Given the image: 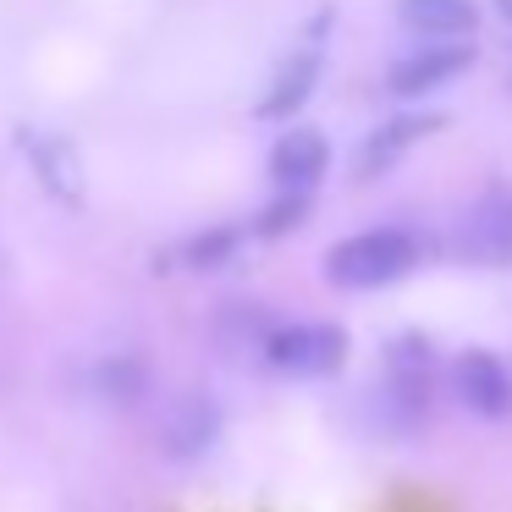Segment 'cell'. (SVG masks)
Returning <instances> with one entry per match:
<instances>
[{
  "label": "cell",
  "mask_w": 512,
  "mask_h": 512,
  "mask_svg": "<svg viewBox=\"0 0 512 512\" xmlns=\"http://www.w3.org/2000/svg\"><path fill=\"white\" fill-rule=\"evenodd\" d=\"M265 358H270V369H281V375L314 380V375H331V369H342L347 336L336 331V325H320V320L281 325V331L265 342Z\"/></svg>",
  "instance_id": "7a4b0ae2"
},
{
  "label": "cell",
  "mask_w": 512,
  "mask_h": 512,
  "mask_svg": "<svg viewBox=\"0 0 512 512\" xmlns=\"http://www.w3.org/2000/svg\"><path fill=\"white\" fill-rule=\"evenodd\" d=\"M386 402H391V413H397V419H408V424L430 408V347H424L419 336H408V342L391 347Z\"/></svg>",
  "instance_id": "8992f818"
},
{
  "label": "cell",
  "mask_w": 512,
  "mask_h": 512,
  "mask_svg": "<svg viewBox=\"0 0 512 512\" xmlns=\"http://www.w3.org/2000/svg\"><path fill=\"white\" fill-rule=\"evenodd\" d=\"M397 12L408 28L435 34V39H463V34H474V23H479L474 0H397Z\"/></svg>",
  "instance_id": "30bf717a"
},
{
  "label": "cell",
  "mask_w": 512,
  "mask_h": 512,
  "mask_svg": "<svg viewBox=\"0 0 512 512\" xmlns=\"http://www.w3.org/2000/svg\"><path fill=\"white\" fill-rule=\"evenodd\" d=\"M474 61V50L468 45H441V50H419V56L397 61V67L386 72V89L397 94V100H419V94L441 89V83H452L457 72Z\"/></svg>",
  "instance_id": "52a82bcc"
},
{
  "label": "cell",
  "mask_w": 512,
  "mask_h": 512,
  "mask_svg": "<svg viewBox=\"0 0 512 512\" xmlns=\"http://www.w3.org/2000/svg\"><path fill=\"white\" fill-rule=\"evenodd\" d=\"M325 166H331V149H325V138L314 133V127H292V133L270 149V182H276L281 193H298V199L314 193V182L325 177Z\"/></svg>",
  "instance_id": "5b68a950"
},
{
  "label": "cell",
  "mask_w": 512,
  "mask_h": 512,
  "mask_svg": "<svg viewBox=\"0 0 512 512\" xmlns=\"http://www.w3.org/2000/svg\"><path fill=\"white\" fill-rule=\"evenodd\" d=\"M226 248H232V232H210V243H193L188 259H193V265H210V259L226 254Z\"/></svg>",
  "instance_id": "5bb4252c"
},
{
  "label": "cell",
  "mask_w": 512,
  "mask_h": 512,
  "mask_svg": "<svg viewBox=\"0 0 512 512\" xmlns=\"http://www.w3.org/2000/svg\"><path fill=\"white\" fill-rule=\"evenodd\" d=\"M457 237H463V254L479 259V265H512V188L507 182L479 193Z\"/></svg>",
  "instance_id": "3957f363"
},
{
  "label": "cell",
  "mask_w": 512,
  "mask_h": 512,
  "mask_svg": "<svg viewBox=\"0 0 512 512\" xmlns=\"http://www.w3.org/2000/svg\"><path fill=\"white\" fill-rule=\"evenodd\" d=\"M457 397L468 402V413H479V419H512V375L507 364H501L496 353H485V347H474V353L457 358Z\"/></svg>",
  "instance_id": "277c9868"
},
{
  "label": "cell",
  "mask_w": 512,
  "mask_h": 512,
  "mask_svg": "<svg viewBox=\"0 0 512 512\" xmlns=\"http://www.w3.org/2000/svg\"><path fill=\"white\" fill-rule=\"evenodd\" d=\"M419 248H413L408 232L397 226H375V232H358L347 243H336L325 254V276L336 287H353V292H369V287H391L397 276H408Z\"/></svg>",
  "instance_id": "6da1fadb"
},
{
  "label": "cell",
  "mask_w": 512,
  "mask_h": 512,
  "mask_svg": "<svg viewBox=\"0 0 512 512\" xmlns=\"http://www.w3.org/2000/svg\"><path fill=\"white\" fill-rule=\"evenodd\" d=\"M314 78H320V56H314V50L292 56V67H281V78L270 83V94H265V105H259V116H287V111H298V105L309 100Z\"/></svg>",
  "instance_id": "8fae6325"
},
{
  "label": "cell",
  "mask_w": 512,
  "mask_h": 512,
  "mask_svg": "<svg viewBox=\"0 0 512 512\" xmlns=\"http://www.w3.org/2000/svg\"><path fill=\"white\" fill-rule=\"evenodd\" d=\"M424 133H435V116H391V122H380L364 138V149H358V177H375V171L397 166L402 149L419 144Z\"/></svg>",
  "instance_id": "9c48e42d"
},
{
  "label": "cell",
  "mask_w": 512,
  "mask_h": 512,
  "mask_svg": "<svg viewBox=\"0 0 512 512\" xmlns=\"http://www.w3.org/2000/svg\"><path fill=\"white\" fill-rule=\"evenodd\" d=\"M34 160L45 166V182L61 204H78V166H72V149L67 144H45L34 149Z\"/></svg>",
  "instance_id": "7c38bea8"
},
{
  "label": "cell",
  "mask_w": 512,
  "mask_h": 512,
  "mask_svg": "<svg viewBox=\"0 0 512 512\" xmlns=\"http://www.w3.org/2000/svg\"><path fill=\"white\" fill-rule=\"evenodd\" d=\"M215 430H221L215 402L210 397H182L177 408L160 419V452L177 457V463H188V457H199L204 446L215 441Z\"/></svg>",
  "instance_id": "ba28073f"
},
{
  "label": "cell",
  "mask_w": 512,
  "mask_h": 512,
  "mask_svg": "<svg viewBox=\"0 0 512 512\" xmlns=\"http://www.w3.org/2000/svg\"><path fill=\"white\" fill-rule=\"evenodd\" d=\"M303 210H309V199H298V193H281V199H276V210H270L265 221H259V232H265V237L287 232L292 221H303Z\"/></svg>",
  "instance_id": "4fadbf2b"
},
{
  "label": "cell",
  "mask_w": 512,
  "mask_h": 512,
  "mask_svg": "<svg viewBox=\"0 0 512 512\" xmlns=\"http://www.w3.org/2000/svg\"><path fill=\"white\" fill-rule=\"evenodd\" d=\"M496 12H501V17H507V23H512V0H496Z\"/></svg>",
  "instance_id": "9a60e30c"
}]
</instances>
